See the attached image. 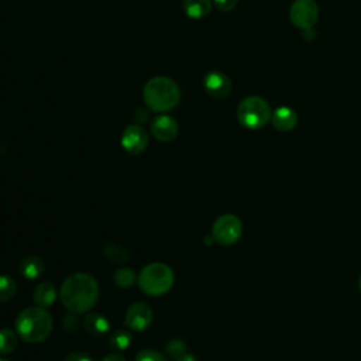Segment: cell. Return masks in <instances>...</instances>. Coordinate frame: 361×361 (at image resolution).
<instances>
[{"instance_id": "obj_20", "label": "cell", "mask_w": 361, "mask_h": 361, "mask_svg": "<svg viewBox=\"0 0 361 361\" xmlns=\"http://www.w3.org/2000/svg\"><path fill=\"white\" fill-rule=\"evenodd\" d=\"M133 341V337H131V333L128 330H116L110 334L109 337V344L113 350H117V351H123L126 348L130 347Z\"/></svg>"}, {"instance_id": "obj_7", "label": "cell", "mask_w": 361, "mask_h": 361, "mask_svg": "<svg viewBox=\"0 0 361 361\" xmlns=\"http://www.w3.org/2000/svg\"><path fill=\"white\" fill-rule=\"evenodd\" d=\"M292 24L300 30H312L319 18V6L314 0H295L289 8Z\"/></svg>"}, {"instance_id": "obj_14", "label": "cell", "mask_w": 361, "mask_h": 361, "mask_svg": "<svg viewBox=\"0 0 361 361\" xmlns=\"http://www.w3.org/2000/svg\"><path fill=\"white\" fill-rule=\"evenodd\" d=\"M56 288L52 282L44 281L37 285V288L32 292V300L39 307H48L51 306L56 299Z\"/></svg>"}, {"instance_id": "obj_5", "label": "cell", "mask_w": 361, "mask_h": 361, "mask_svg": "<svg viewBox=\"0 0 361 361\" xmlns=\"http://www.w3.org/2000/svg\"><path fill=\"white\" fill-rule=\"evenodd\" d=\"M271 107L259 96H247L237 106V118L240 124L250 130L262 128L271 120Z\"/></svg>"}, {"instance_id": "obj_23", "label": "cell", "mask_w": 361, "mask_h": 361, "mask_svg": "<svg viewBox=\"0 0 361 361\" xmlns=\"http://www.w3.org/2000/svg\"><path fill=\"white\" fill-rule=\"evenodd\" d=\"M134 361H168V360L162 353L152 348H145L137 353Z\"/></svg>"}, {"instance_id": "obj_9", "label": "cell", "mask_w": 361, "mask_h": 361, "mask_svg": "<svg viewBox=\"0 0 361 361\" xmlns=\"http://www.w3.org/2000/svg\"><path fill=\"white\" fill-rule=\"evenodd\" d=\"M120 144L124 151L128 154L137 155L141 154L147 145H148V134L144 130V127L138 124H130L127 126L120 137Z\"/></svg>"}, {"instance_id": "obj_24", "label": "cell", "mask_w": 361, "mask_h": 361, "mask_svg": "<svg viewBox=\"0 0 361 361\" xmlns=\"http://www.w3.org/2000/svg\"><path fill=\"white\" fill-rule=\"evenodd\" d=\"M79 317H78V314L76 313H72V312H69L68 314H65L63 316V319H62V329L66 331V333H73L76 329H78V326H79Z\"/></svg>"}, {"instance_id": "obj_18", "label": "cell", "mask_w": 361, "mask_h": 361, "mask_svg": "<svg viewBox=\"0 0 361 361\" xmlns=\"http://www.w3.org/2000/svg\"><path fill=\"white\" fill-rule=\"evenodd\" d=\"M103 254H104V257H106L110 262L118 264V265L126 264L127 259H128L127 251H126L121 245H118L117 243H111V241L107 243V244L103 247Z\"/></svg>"}, {"instance_id": "obj_17", "label": "cell", "mask_w": 361, "mask_h": 361, "mask_svg": "<svg viewBox=\"0 0 361 361\" xmlns=\"http://www.w3.org/2000/svg\"><path fill=\"white\" fill-rule=\"evenodd\" d=\"M18 345V334L11 329H0V354L8 355Z\"/></svg>"}, {"instance_id": "obj_3", "label": "cell", "mask_w": 361, "mask_h": 361, "mask_svg": "<svg viewBox=\"0 0 361 361\" xmlns=\"http://www.w3.org/2000/svg\"><path fill=\"white\" fill-rule=\"evenodd\" d=\"M142 99L152 111H169L179 103L180 89L178 83L168 76H154L142 89Z\"/></svg>"}, {"instance_id": "obj_26", "label": "cell", "mask_w": 361, "mask_h": 361, "mask_svg": "<svg viewBox=\"0 0 361 361\" xmlns=\"http://www.w3.org/2000/svg\"><path fill=\"white\" fill-rule=\"evenodd\" d=\"M63 361H93V358L86 354V353H80V351H75V353H71L68 354Z\"/></svg>"}, {"instance_id": "obj_12", "label": "cell", "mask_w": 361, "mask_h": 361, "mask_svg": "<svg viewBox=\"0 0 361 361\" xmlns=\"http://www.w3.org/2000/svg\"><path fill=\"white\" fill-rule=\"evenodd\" d=\"M271 124L279 131H290L298 124L296 111L288 106H279L271 114Z\"/></svg>"}, {"instance_id": "obj_25", "label": "cell", "mask_w": 361, "mask_h": 361, "mask_svg": "<svg viewBox=\"0 0 361 361\" xmlns=\"http://www.w3.org/2000/svg\"><path fill=\"white\" fill-rule=\"evenodd\" d=\"M213 3L217 10L228 13L238 4V0H213Z\"/></svg>"}, {"instance_id": "obj_10", "label": "cell", "mask_w": 361, "mask_h": 361, "mask_svg": "<svg viewBox=\"0 0 361 361\" xmlns=\"http://www.w3.org/2000/svg\"><path fill=\"white\" fill-rule=\"evenodd\" d=\"M231 80L230 78L221 72V71H210L204 75L203 79V87L206 90V93L217 100H221L224 97H227L231 92Z\"/></svg>"}, {"instance_id": "obj_1", "label": "cell", "mask_w": 361, "mask_h": 361, "mask_svg": "<svg viewBox=\"0 0 361 361\" xmlns=\"http://www.w3.org/2000/svg\"><path fill=\"white\" fill-rule=\"evenodd\" d=\"M59 298L69 312L76 314L87 313L97 302L99 283L90 274L75 272L62 282Z\"/></svg>"}, {"instance_id": "obj_27", "label": "cell", "mask_w": 361, "mask_h": 361, "mask_svg": "<svg viewBox=\"0 0 361 361\" xmlns=\"http://www.w3.org/2000/svg\"><path fill=\"white\" fill-rule=\"evenodd\" d=\"M102 361H126V360H124V357H121L120 354L113 353V354H107V355H104V357L102 358Z\"/></svg>"}, {"instance_id": "obj_13", "label": "cell", "mask_w": 361, "mask_h": 361, "mask_svg": "<svg viewBox=\"0 0 361 361\" xmlns=\"http://www.w3.org/2000/svg\"><path fill=\"white\" fill-rule=\"evenodd\" d=\"M83 327L90 336L100 337L109 331L110 324H109V319L106 316H103L102 313L87 312V314L85 316V320H83Z\"/></svg>"}, {"instance_id": "obj_8", "label": "cell", "mask_w": 361, "mask_h": 361, "mask_svg": "<svg viewBox=\"0 0 361 361\" xmlns=\"http://www.w3.org/2000/svg\"><path fill=\"white\" fill-rule=\"evenodd\" d=\"M152 319L154 313L151 306L145 302H135L128 306L124 316V323L133 331H142L149 327Z\"/></svg>"}, {"instance_id": "obj_4", "label": "cell", "mask_w": 361, "mask_h": 361, "mask_svg": "<svg viewBox=\"0 0 361 361\" xmlns=\"http://www.w3.org/2000/svg\"><path fill=\"white\" fill-rule=\"evenodd\" d=\"M175 282L173 271L164 262L147 264L137 276L140 289L151 296H159L166 293Z\"/></svg>"}, {"instance_id": "obj_21", "label": "cell", "mask_w": 361, "mask_h": 361, "mask_svg": "<svg viewBox=\"0 0 361 361\" xmlns=\"http://www.w3.org/2000/svg\"><path fill=\"white\" fill-rule=\"evenodd\" d=\"M17 290V283L10 275H0V303L10 300Z\"/></svg>"}, {"instance_id": "obj_28", "label": "cell", "mask_w": 361, "mask_h": 361, "mask_svg": "<svg viewBox=\"0 0 361 361\" xmlns=\"http://www.w3.org/2000/svg\"><path fill=\"white\" fill-rule=\"evenodd\" d=\"M175 361H197L196 360V357L192 354V353H185V354H182L179 358H176Z\"/></svg>"}, {"instance_id": "obj_30", "label": "cell", "mask_w": 361, "mask_h": 361, "mask_svg": "<svg viewBox=\"0 0 361 361\" xmlns=\"http://www.w3.org/2000/svg\"><path fill=\"white\" fill-rule=\"evenodd\" d=\"M0 361H10V360H7V358H1V357H0Z\"/></svg>"}, {"instance_id": "obj_6", "label": "cell", "mask_w": 361, "mask_h": 361, "mask_svg": "<svg viewBox=\"0 0 361 361\" xmlns=\"http://www.w3.org/2000/svg\"><path fill=\"white\" fill-rule=\"evenodd\" d=\"M243 233L241 220L234 214H223L216 219L212 227V237L213 241L221 245H231L234 244Z\"/></svg>"}, {"instance_id": "obj_16", "label": "cell", "mask_w": 361, "mask_h": 361, "mask_svg": "<svg viewBox=\"0 0 361 361\" xmlns=\"http://www.w3.org/2000/svg\"><path fill=\"white\" fill-rule=\"evenodd\" d=\"M183 11L190 18H203L212 11V0H183Z\"/></svg>"}, {"instance_id": "obj_2", "label": "cell", "mask_w": 361, "mask_h": 361, "mask_svg": "<svg viewBox=\"0 0 361 361\" xmlns=\"http://www.w3.org/2000/svg\"><path fill=\"white\" fill-rule=\"evenodd\" d=\"M16 331L27 343H41L52 333V316L39 306L23 309L16 317Z\"/></svg>"}, {"instance_id": "obj_11", "label": "cell", "mask_w": 361, "mask_h": 361, "mask_svg": "<svg viewBox=\"0 0 361 361\" xmlns=\"http://www.w3.org/2000/svg\"><path fill=\"white\" fill-rule=\"evenodd\" d=\"M178 123L168 114L157 116L151 123V133L159 142H171L178 135Z\"/></svg>"}, {"instance_id": "obj_22", "label": "cell", "mask_w": 361, "mask_h": 361, "mask_svg": "<svg viewBox=\"0 0 361 361\" xmlns=\"http://www.w3.org/2000/svg\"><path fill=\"white\" fill-rule=\"evenodd\" d=\"M186 350V343L182 338H172L166 343L165 345V357L171 358V360H176L179 358L182 354H185Z\"/></svg>"}, {"instance_id": "obj_15", "label": "cell", "mask_w": 361, "mask_h": 361, "mask_svg": "<svg viewBox=\"0 0 361 361\" xmlns=\"http://www.w3.org/2000/svg\"><path fill=\"white\" fill-rule=\"evenodd\" d=\"M18 271L25 279H37L44 272V262L37 255H28L20 262Z\"/></svg>"}, {"instance_id": "obj_19", "label": "cell", "mask_w": 361, "mask_h": 361, "mask_svg": "<svg viewBox=\"0 0 361 361\" xmlns=\"http://www.w3.org/2000/svg\"><path fill=\"white\" fill-rule=\"evenodd\" d=\"M137 276L138 275H135V272L131 268L121 267V268L114 271L113 282H114V285H117V286H120L123 289H127V288L133 286L137 282Z\"/></svg>"}, {"instance_id": "obj_29", "label": "cell", "mask_w": 361, "mask_h": 361, "mask_svg": "<svg viewBox=\"0 0 361 361\" xmlns=\"http://www.w3.org/2000/svg\"><path fill=\"white\" fill-rule=\"evenodd\" d=\"M358 286H360V290H361V275H360V279H358Z\"/></svg>"}]
</instances>
